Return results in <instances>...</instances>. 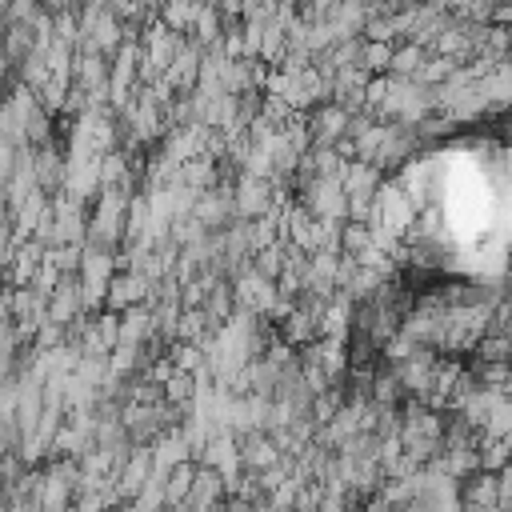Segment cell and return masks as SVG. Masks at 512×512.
<instances>
[{"label":"cell","mask_w":512,"mask_h":512,"mask_svg":"<svg viewBox=\"0 0 512 512\" xmlns=\"http://www.w3.org/2000/svg\"><path fill=\"white\" fill-rule=\"evenodd\" d=\"M416 228L452 268H512V160L452 152L416 180Z\"/></svg>","instance_id":"obj_1"}]
</instances>
